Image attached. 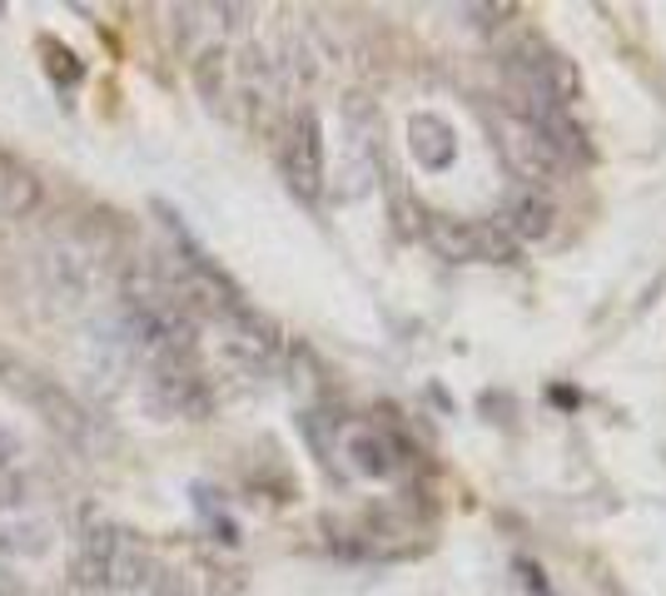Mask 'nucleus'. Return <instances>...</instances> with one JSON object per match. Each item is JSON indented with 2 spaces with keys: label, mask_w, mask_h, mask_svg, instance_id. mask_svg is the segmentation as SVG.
<instances>
[{
  "label": "nucleus",
  "mask_w": 666,
  "mask_h": 596,
  "mask_svg": "<svg viewBox=\"0 0 666 596\" xmlns=\"http://www.w3.org/2000/svg\"><path fill=\"white\" fill-rule=\"evenodd\" d=\"M497 145H503L507 164L517 169V179H522V184H537V189H547V194H552V184L567 174V164L557 159V149L547 145L542 135H532L527 125H517L512 115H497Z\"/></svg>",
  "instance_id": "nucleus-8"
},
{
  "label": "nucleus",
  "mask_w": 666,
  "mask_h": 596,
  "mask_svg": "<svg viewBox=\"0 0 666 596\" xmlns=\"http://www.w3.org/2000/svg\"><path fill=\"white\" fill-rule=\"evenodd\" d=\"M40 204V179L10 155H0V209L6 214H30Z\"/></svg>",
  "instance_id": "nucleus-16"
},
{
  "label": "nucleus",
  "mask_w": 666,
  "mask_h": 596,
  "mask_svg": "<svg viewBox=\"0 0 666 596\" xmlns=\"http://www.w3.org/2000/svg\"><path fill=\"white\" fill-rule=\"evenodd\" d=\"M0 387H6L10 397H20L25 407H35V413L45 417L50 433H60L65 443H75V447L89 443V417H85V407H80L75 397H70L50 373H40L30 358H20L15 348H0Z\"/></svg>",
  "instance_id": "nucleus-4"
},
{
  "label": "nucleus",
  "mask_w": 666,
  "mask_h": 596,
  "mask_svg": "<svg viewBox=\"0 0 666 596\" xmlns=\"http://www.w3.org/2000/svg\"><path fill=\"white\" fill-rule=\"evenodd\" d=\"M229 60H234V99L249 109V119H264V109L274 105V95H278L274 65H268L264 50H254V45H244Z\"/></svg>",
  "instance_id": "nucleus-11"
},
{
  "label": "nucleus",
  "mask_w": 666,
  "mask_h": 596,
  "mask_svg": "<svg viewBox=\"0 0 666 596\" xmlns=\"http://www.w3.org/2000/svg\"><path fill=\"white\" fill-rule=\"evenodd\" d=\"M155 596H194V592H189L179 576H159V582H155Z\"/></svg>",
  "instance_id": "nucleus-21"
},
{
  "label": "nucleus",
  "mask_w": 666,
  "mask_h": 596,
  "mask_svg": "<svg viewBox=\"0 0 666 596\" xmlns=\"http://www.w3.org/2000/svg\"><path fill=\"white\" fill-rule=\"evenodd\" d=\"M0 596H20V586H0Z\"/></svg>",
  "instance_id": "nucleus-24"
},
{
  "label": "nucleus",
  "mask_w": 666,
  "mask_h": 596,
  "mask_svg": "<svg viewBox=\"0 0 666 596\" xmlns=\"http://www.w3.org/2000/svg\"><path fill=\"white\" fill-rule=\"evenodd\" d=\"M125 328L149 363H189L199 348V323L159 268H129L125 274Z\"/></svg>",
  "instance_id": "nucleus-1"
},
{
  "label": "nucleus",
  "mask_w": 666,
  "mask_h": 596,
  "mask_svg": "<svg viewBox=\"0 0 666 596\" xmlns=\"http://www.w3.org/2000/svg\"><path fill=\"white\" fill-rule=\"evenodd\" d=\"M552 397H557L562 407H577V393H567V387H552Z\"/></svg>",
  "instance_id": "nucleus-22"
},
{
  "label": "nucleus",
  "mask_w": 666,
  "mask_h": 596,
  "mask_svg": "<svg viewBox=\"0 0 666 596\" xmlns=\"http://www.w3.org/2000/svg\"><path fill=\"white\" fill-rule=\"evenodd\" d=\"M55 536L50 517H40L30 502L0 507V556H40Z\"/></svg>",
  "instance_id": "nucleus-12"
},
{
  "label": "nucleus",
  "mask_w": 666,
  "mask_h": 596,
  "mask_svg": "<svg viewBox=\"0 0 666 596\" xmlns=\"http://www.w3.org/2000/svg\"><path fill=\"white\" fill-rule=\"evenodd\" d=\"M149 397H155L165 413H179V417H199L209 413V387H204V373L189 363H149Z\"/></svg>",
  "instance_id": "nucleus-9"
},
{
  "label": "nucleus",
  "mask_w": 666,
  "mask_h": 596,
  "mask_svg": "<svg viewBox=\"0 0 666 596\" xmlns=\"http://www.w3.org/2000/svg\"><path fill=\"white\" fill-rule=\"evenodd\" d=\"M427 238L437 244V254L457 258V264H512L517 258V238L497 219L427 214Z\"/></svg>",
  "instance_id": "nucleus-6"
},
{
  "label": "nucleus",
  "mask_w": 666,
  "mask_h": 596,
  "mask_svg": "<svg viewBox=\"0 0 666 596\" xmlns=\"http://www.w3.org/2000/svg\"><path fill=\"white\" fill-rule=\"evenodd\" d=\"M503 85L547 95L552 105H562V109H572L577 99L586 95L582 70H577L572 60L552 45V40L537 35V30H532V35H517L512 45L503 50Z\"/></svg>",
  "instance_id": "nucleus-3"
},
{
  "label": "nucleus",
  "mask_w": 666,
  "mask_h": 596,
  "mask_svg": "<svg viewBox=\"0 0 666 596\" xmlns=\"http://www.w3.org/2000/svg\"><path fill=\"white\" fill-rule=\"evenodd\" d=\"M517 572H522V582H527V592H537V596H552L547 592V582H542V572H537L532 562H517Z\"/></svg>",
  "instance_id": "nucleus-20"
},
{
  "label": "nucleus",
  "mask_w": 666,
  "mask_h": 596,
  "mask_svg": "<svg viewBox=\"0 0 666 596\" xmlns=\"http://www.w3.org/2000/svg\"><path fill=\"white\" fill-rule=\"evenodd\" d=\"M40 65H45V75L55 79L60 89H70V85H80V79H85V65H80V55H75L70 45H60L55 35L40 40Z\"/></svg>",
  "instance_id": "nucleus-17"
},
{
  "label": "nucleus",
  "mask_w": 666,
  "mask_h": 596,
  "mask_svg": "<svg viewBox=\"0 0 666 596\" xmlns=\"http://www.w3.org/2000/svg\"><path fill=\"white\" fill-rule=\"evenodd\" d=\"M0 586H15V576H10V566H6V556H0Z\"/></svg>",
  "instance_id": "nucleus-23"
},
{
  "label": "nucleus",
  "mask_w": 666,
  "mask_h": 596,
  "mask_svg": "<svg viewBox=\"0 0 666 596\" xmlns=\"http://www.w3.org/2000/svg\"><path fill=\"white\" fill-rule=\"evenodd\" d=\"M408 145H413V159L423 169H447V164H453V155H457L453 129H447L437 115H413V119H408Z\"/></svg>",
  "instance_id": "nucleus-15"
},
{
  "label": "nucleus",
  "mask_w": 666,
  "mask_h": 596,
  "mask_svg": "<svg viewBox=\"0 0 666 596\" xmlns=\"http://www.w3.org/2000/svg\"><path fill=\"white\" fill-rule=\"evenodd\" d=\"M467 15H483V25H503L507 15H517V6H473Z\"/></svg>",
  "instance_id": "nucleus-19"
},
{
  "label": "nucleus",
  "mask_w": 666,
  "mask_h": 596,
  "mask_svg": "<svg viewBox=\"0 0 666 596\" xmlns=\"http://www.w3.org/2000/svg\"><path fill=\"white\" fill-rule=\"evenodd\" d=\"M194 85H199V95L209 99V109L224 115L229 99H234V60H229L224 45L194 50Z\"/></svg>",
  "instance_id": "nucleus-14"
},
{
  "label": "nucleus",
  "mask_w": 666,
  "mask_h": 596,
  "mask_svg": "<svg viewBox=\"0 0 666 596\" xmlns=\"http://www.w3.org/2000/svg\"><path fill=\"white\" fill-rule=\"evenodd\" d=\"M95 244H85L80 234H55L40 254V274H45L50 294L65 298V304H85L95 294Z\"/></svg>",
  "instance_id": "nucleus-7"
},
{
  "label": "nucleus",
  "mask_w": 666,
  "mask_h": 596,
  "mask_svg": "<svg viewBox=\"0 0 666 596\" xmlns=\"http://www.w3.org/2000/svg\"><path fill=\"white\" fill-rule=\"evenodd\" d=\"M343 457L358 477H393L403 467V447L388 433H378V427H353L343 443Z\"/></svg>",
  "instance_id": "nucleus-13"
},
{
  "label": "nucleus",
  "mask_w": 666,
  "mask_h": 596,
  "mask_svg": "<svg viewBox=\"0 0 666 596\" xmlns=\"http://www.w3.org/2000/svg\"><path fill=\"white\" fill-rule=\"evenodd\" d=\"M15 457H20L15 433H10V427H0V472H10V467H15Z\"/></svg>",
  "instance_id": "nucleus-18"
},
{
  "label": "nucleus",
  "mask_w": 666,
  "mask_h": 596,
  "mask_svg": "<svg viewBox=\"0 0 666 596\" xmlns=\"http://www.w3.org/2000/svg\"><path fill=\"white\" fill-rule=\"evenodd\" d=\"M70 576L85 592H119V586H139L149 576V552L115 522H89L75 536L70 552Z\"/></svg>",
  "instance_id": "nucleus-2"
},
{
  "label": "nucleus",
  "mask_w": 666,
  "mask_h": 596,
  "mask_svg": "<svg viewBox=\"0 0 666 596\" xmlns=\"http://www.w3.org/2000/svg\"><path fill=\"white\" fill-rule=\"evenodd\" d=\"M278 169L304 204L324 194V125L308 105L288 109L284 129H278Z\"/></svg>",
  "instance_id": "nucleus-5"
},
{
  "label": "nucleus",
  "mask_w": 666,
  "mask_h": 596,
  "mask_svg": "<svg viewBox=\"0 0 666 596\" xmlns=\"http://www.w3.org/2000/svg\"><path fill=\"white\" fill-rule=\"evenodd\" d=\"M497 224H503L517 244H542V238L557 228V199L537 184H512Z\"/></svg>",
  "instance_id": "nucleus-10"
}]
</instances>
